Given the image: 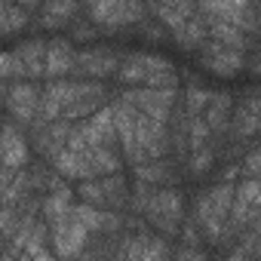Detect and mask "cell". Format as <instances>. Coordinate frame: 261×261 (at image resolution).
I'll use <instances>...</instances> for the list:
<instances>
[{
  "mask_svg": "<svg viewBox=\"0 0 261 261\" xmlns=\"http://www.w3.org/2000/svg\"><path fill=\"white\" fill-rule=\"evenodd\" d=\"M111 114H114V129H117V151L123 163L136 169L142 163L169 157V126L142 117L136 108H129L120 98H114Z\"/></svg>",
  "mask_w": 261,
  "mask_h": 261,
  "instance_id": "obj_1",
  "label": "cell"
},
{
  "mask_svg": "<svg viewBox=\"0 0 261 261\" xmlns=\"http://www.w3.org/2000/svg\"><path fill=\"white\" fill-rule=\"evenodd\" d=\"M129 209L139 212L151 224V233L163 240L178 237L185 224V197L178 188H151L136 181L129 188Z\"/></svg>",
  "mask_w": 261,
  "mask_h": 261,
  "instance_id": "obj_2",
  "label": "cell"
},
{
  "mask_svg": "<svg viewBox=\"0 0 261 261\" xmlns=\"http://www.w3.org/2000/svg\"><path fill=\"white\" fill-rule=\"evenodd\" d=\"M117 83L123 89H175L178 92V71L163 56L129 53L117 68Z\"/></svg>",
  "mask_w": 261,
  "mask_h": 261,
  "instance_id": "obj_3",
  "label": "cell"
},
{
  "mask_svg": "<svg viewBox=\"0 0 261 261\" xmlns=\"http://www.w3.org/2000/svg\"><path fill=\"white\" fill-rule=\"evenodd\" d=\"M230 200H233V185H224V181H215L200 191L194 203V218H191L194 227L200 230V240H209V243L221 240V230L230 212Z\"/></svg>",
  "mask_w": 261,
  "mask_h": 261,
  "instance_id": "obj_4",
  "label": "cell"
},
{
  "mask_svg": "<svg viewBox=\"0 0 261 261\" xmlns=\"http://www.w3.org/2000/svg\"><path fill=\"white\" fill-rule=\"evenodd\" d=\"M129 188H133L129 178L123 172H114V175H101V178H92V181H80L74 197L83 206L123 215V209H129Z\"/></svg>",
  "mask_w": 261,
  "mask_h": 261,
  "instance_id": "obj_5",
  "label": "cell"
},
{
  "mask_svg": "<svg viewBox=\"0 0 261 261\" xmlns=\"http://www.w3.org/2000/svg\"><path fill=\"white\" fill-rule=\"evenodd\" d=\"M86 16L98 31H123L129 25L139 28V22L148 19V7L145 4H126V0H108V4H89Z\"/></svg>",
  "mask_w": 261,
  "mask_h": 261,
  "instance_id": "obj_6",
  "label": "cell"
},
{
  "mask_svg": "<svg viewBox=\"0 0 261 261\" xmlns=\"http://www.w3.org/2000/svg\"><path fill=\"white\" fill-rule=\"evenodd\" d=\"M178 98H181V92H175V89H123L120 92V101H126L142 117H148L154 123H163V126H169Z\"/></svg>",
  "mask_w": 261,
  "mask_h": 261,
  "instance_id": "obj_7",
  "label": "cell"
},
{
  "mask_svg": "<svg viewBox=\"0 0 261 261\" xmlns=\"http://www.w3.org/2000/svg\"><path fill=\"white\" fill-rule=\"evenodd\" d=\"M123 56L111 46H83L77 49L74 59V80H92V83H105L108 77H117Z\"/></svg>",
  "mask_w": 261,
  "mask_h": 261,
  "instance_id": "obj_8",
  "label": "cell"
},
{
  "mask_svg": "<svg viewBox=\"0 0 261 261\" xmlns=\"http://www.w3.org/2000/svg\"><path fill=\"white\" fill-rule=\"evenodd\" d=\"M86 240H89V230L74 215V209L49 224V252L56 255V261H74L80 255V249L86 246Z\"/></svg>",
  "mask_w": 261,
  "mask_h": 261,
  "instance_id": "obj_9",
  "label": "cell"
},
{
  "mask_svg": "<svg viewBox=\"0 0 261 261\" xmlns=\"http://www.w3.org/2000/svg\"><path fill=\"white\" fill-rule=\"evenodd\" d=\"M74 139L86 148H105V151H117V129H114V114L111 105L95 111L92 117L74 123Z\"/></svg>",
  "mask_w": 261,
  "mask_h": 261,
  "instance_id": "obj_10",
  "label": "cell"
},
{
  "mask_svg": "<svg viewBox=\"0 0 261 261\" xmlns=\"http://www.w3.org/2000/svg\"><path fill=\"white\" fill-rule=\"evenodd\" d=\"M7 111L10 117L16 120V126L28 129L34 120H37V105H40V86L31 83V80H19V83H10L7 89Z\"/></svg>",
  "mask_w": 261,
  "mask_h": 261,
  "instance_id": "obj_11",
  "label": "cell"
},
{
  "mask_svg": "<svg viewBox=\"0 0 261 261\" xmlns=\"http://www.w3.org/2000/svg\"><path fill=\"white\" fill-rule=\"evenodd\" d=\"M108 95H111L108 83H92V80H80V83H77V95H74V101H71V105L65 108L62 120H65V123H80V120L92 117L95 111L108 108Z\"/></svg>",
  "mask_w": 261,
  "mask_h": 261,
  "instance_id": "obj_12",
  "label": "cell"
},
{
  "mask_svg": "<svg viewBox=\"0 0 261 261\" xmlns=\"http://www.w3.org/2000/svg\"><path fill=\"white\" fill-rule=\"evenodd\" d=\"M31 163L28 136L16 123H0V166L10 172H22Z\"/></svg>",
  "mask_w": 261,
  "mask_h": 261,
  "instance_id": "obj_13",
  "label": "cell"
},
{
  "mask_svg": "<svg viewBox=\"0 0 261 261\" xmlns=\"http://www.w3.org/2000/svg\"><path fill=\"white\" fill-rule=\"evenodd\" d=\"M126 261H172V246L151 230L126 233Z\"/></svg>",
  "mask_w": 261,
  "mask_h": 261,
  "instance_id": "obj_14",
  "label": "cell"
},
{
  "mask_svg": "<svg viewBox=\"0 0 261 261\" xmlns=\"http://www.w3.org/2000/svg\"><path fill=\"white\" fill-rule=\"evenodd\" d=\"M200 65L206 71H212L215 77H237L246 65V53H237V49H227L218 43H206L200 49Z\"/></svg>",
  "mask_w": 261,
  "mask_h": 261,
  "instance_id": "obj_15",
  "label": "cell"
},
{
  "mask_svg": "<svg viewBox=\"0 0 261 261\" xmlns=\"http://www.w3.org/2000/svg\"><path fill=\"white\" fill-rule=\"evenodd\" d=\"M74 59L77 46L68 37L46 40V80H68L74 74Z\"/></svg>",
  "mask_w": 261,
  "mask_h": 261,
  "instance_id": "obj_16",
  "label": "cell"
},
{
  "mask_svg": "<svg viewBox=\"0 0 261 261\" xmlns=\"http://www.w3.org/2000/svg\"><path fill=\"white\" fill-rule=\"evenodd\" d=\"M133 178L142 181V185H151V188H178L181 169H178V160L163 157V160H151V163L136 166L133 169Z\"/></svg>",
  "mask_w": 261,
  "mask_h": 261,
  "instance_id": "obj_17",
  "label": "cell"
},
{
  "mask_svg": "<svg viewBox=\"0 0 261 261\" xmlns=\"http://www.w3.org/2000/svg\"><path fill=\"white\" fill-rule=\"evenodd\" d=\"M258 123H261L258 95L249 92V98H246L243 105H237L233 114H230V126H227V129H230V139H233V142H249V139H255Z\"/></svg>",
  "mask_w": 261,
  "mask_h": 261,
  "instance_id": "obj_18",
  "label": "cell"
},
{
  "mask_svg": "<svg viewBox=\"0 0 261 261\" xmlns=\"http://www.w3.org/2000/svg\"><path fill=\"white\" fill-rule=\"evenodd\" d=\"M25 68V77L34 83L40 77H46V40L43 37H31V40H22L16 49H13Z\"/></svg>",
  "mask_w": 261,
  "mask_h": 261,
  "instance_id": "obj_19",
  "label": "cell"
},
{
  "mask_svg": "<svg viewBox=\"0 0 261 261\" xmlns=\"http://www.w3.org/2000/svg\"><path fill=\"white\" fill-rule=\"evenodd\" d=\"M230 114H233V98L227 92H212L209 105L203 111V123L209 126L212 136H224L227 126H230Z\"/></svg>",
  "mask_w": 261,
  "mask_h": 261,
  "instance_id": "obj_20",
  "label": "cell"
},
{
  "mask_svg": "<svg viewBox=\"0 0 261 261\" xmlns=\"http://www.w3.org/2000/svg\"><path fill=\"white\" fill-rule=\"evenodd\" d=\"M206 31H209V40H212V43H218V46H227V49H237V53L252 49V37H246L237 25L206 19Z\"/></svg>",
  "mask_w": 261,
  "mask_h": 261,
  "instance_id": "obj_21",
  "label": "cell"
},
{
  "mask_svg": "<svg viewBox=\"0 0 261 261\" xmlns=\"http://www.w3.org/2000/svg\"><path fill=\"white\" fill-rule=\"evenodd\" d=\"M83 7L80 4H74V0H65V4H40L37 7V22L43 25V28H65V25H74V16L80 13Z\"/></svg>",
  "mask_w": 261,
  "mask_h": 261,
  "instance_id": "obj_22",
  "label": "cell"
},
{
  "mask_svg": "<svg viewBox=\"0 0 261 261\" xmlns=\"http://www.w3.org/2000/svg\"><path fill=\"white\" fill-rule=\"evenodd\" d=\"M34 13H37L34 4H0V37L19 34L25 25H31Z\"/></svg>",
  "mask_w": 261,
  "mask_h": 261,
  "instance_id": "obj_23",
  "label": "cell"
},
{
  "mask_svg": "<svg viewBox=\"0 0 261 261\" xmlns=\"http://www.w3.org/2000/svg\"><path fill=\"white\" fill-rule=\"evenodd\" d=\"M74 203H77V197H74V191L65 185V188H59V191H49L43 200H40V212H43V224L49 227L53 221H59L62 215H68L71 209H74Z\"/></svg>",
  "mask_w": 261,
  "mask_h": 261,
  "instance_id": "obj_24",
  "label": "cell"
},
{
  "mask_svg": "<svg viewBox=\"0 0 261 261\" xmlns=\"http://www.w3.org/2000/svg\"><path fill=\"white\" fill-rule=\"evenodd\" d=\"M172 37H175V43L178 46H185V49H203L206 43H209V31H206V19L200 16V13H194L178 31H172Z\"/></svg>",
  "mask_w": 261,
  "mask_h": 261,
  "instance_id": "obj_25",
  "label": "cell"
},
{
  "mask_svg": "<svg viewBox=\"0 0 261 261\" xmlns=\"http://www.w3.org/2000/svg\"><path fill=\"white\" fill-rule=\"evenodd\" d=\"M120 243H123V233H117V237H105V233L89 237L86 246L80 249V255H77L74 261H111Z\"/></svg>",
  "mask_w": 261,
  "mask_h": 261,
  "instance_id": "obj_26",
  "label": "cell"
},
{
  "mask_svg": "<svg viewBox=\"0 0 261 261\" xmlns=\"http://www.w3.org/2000/svg\"><path fill=\"white\" fill-rule=\"evenodd\" d=\"M148 13L157 16L160 25H166L169 31H178V28L197 13V7H194V4H154V7H148Z\"/></svg>",
  "mask_w": 261,
  "mask_h": 261,
  "instance_id": "obj_27",
  "label": "cell"
},
{
  "mask_svg": "<svg viewBox=\"0 0 261 261\" xmlns=\"http://www.w3.org/2000/svg\"><path fill=\"white\" fill-rule=\"evenodd\" d=\"M19 83V80H28L25 77V68L19 62V56L13 49H0V83Z\"/></svg>",
  "mask_w": 261,
  "mask_h": 261,
  "instance_id": "obj_28",
  "label": "cell"
},
{
  "mask_svg": "<svg viewBox=\"0 0 261 261\" xmlns=\"http://www.w3.org/2000/svg\"><path fill=\"white\" fill-rule=\"evenodd\" d=\"M212 163H215V151H212V148H203V151L188 154V172H191V178L206 175V172L212 169Z\"/></svg>",
  "mask_w": 261,
  "mask_h": 261,
  "instance_id": "obj_29",
  "label": "cell"
},
{
  "mask_svg": "<svg viewBox=\"0 0 261 261\" xmlns=\"http://www.w3.org/2000/svg\"><path fill=\"white\" fill-rule=\"evenodd\" d=\"M98 37V28L92 22H74V34H71V43H86V40H95Z\"/></svg>",
  "mask_w": 261,
  "mask_h": 261,
  "instance_id": "obj_30",
  "label": "cell"
},
{
  "mask_svg": "<svg viewBox=\"0 0 261 261\" xmlns=\"http://www.w3.org/2000/svg\"><path fill=\"white\" fill-rule=\"evenodd\" d=\"M258 169H261V154H258V148H249L240 172H243V178H258Z\"/></svg>",
  "mask_w": 261,
  "mask_h": 261,
  "instance_id": "obj_31",
  "label": "cell"
},
{
  "mask_svg": "<svg viewBox=\"0 0 261 261\" xmlns=\"http://www.w3.org/2000/svg\"><path fill=\"white\" fill-rule=\"evenodd\" d=\"M111 261H126V233H123V243L117 246V252H114V258Z\"/></svg>",
  "mask_w": 261,
  "mask_h": 261,
  "instance_id": "obj_32",
  "label": "cell"
},
{
  "mask_svg": "<svg viewBox=\"0 0 261 261\" xmlns=\"http://www.w3.org/2000/svg\"><path fill=\"white\" fill-rule=\"evenodd\" d=\"M221 261H249V258H246V255H243L240 249H233V252H230L227 258H221Z\"/></svg>",
  "mask_w": 261,
  "mask_h": 261,
  "instance_id": "obj_33",
  "label": "cell"
},
{
  "mask_svg": "<svg viewBox=\"0 0 261 261\" xmlns=\"http://www.w3.org/2000/svg\"><path fill=\"white\" fill-rule=\"evenodd\" d=\"M7 89H10V83H0V105L7 101Z\"/></svg>",
  "mask_w": 261,
  "mask_h": 261,
  "instance_id": "obj_34",
  "label": "cell"
},
{
  "mask_svg": "<svg viewBox=\"0 0 261 261\" xmlns=\"http://www.w3.org/2000/svg\"><path fill=\"white\" fill-rule=\"evenodd\" d=\"M0 249H4V246H0Z\"/></svg>",
  "mask_w": 261,
  "mask_h": 261,
  "instance_id": "obj_35",
  "label": "cell"
}]
</instances>
